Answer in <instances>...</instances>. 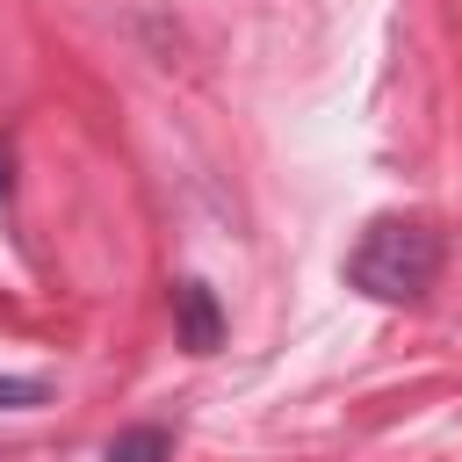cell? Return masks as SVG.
Returning a JSON list of instances; mask_svg holds the SVG:
<instances>
[{"label":"cell","mask_w":462,"mask_h":462,"mask_svg":"<svg viewBox=\"0 0 462 462\" xmlns=\"http://www.w3.org/2000/svg\"><path fill=\"white\" fill-rule=\"evenodd\" d=\"M433 274H440V231L419 217H375L346 253V282L375 303H411L433 289Z\"/></svg>","instance_id":"1"},{"label":"cell","mask_w":462,"mask_h":462,"mask_svg":"<svg viewBox=\"0 0 462 462\" xmlns=\"http://www.w3.org/2000/svg\"><path fill=\"white\" fill-rule=\"evenodd\" d=\"M173 332L188 354H217L224 346V303L209 282H173Z\"/></svg>","instance_id":"2"},{"label":"cell","mask_w":462,"mask_h":462,"mask_svg":"<svg viewBox=\"0 0 462 462\" xmlns=\"http://www.w3.org/2000/svg\"><path fill=\"white\" fill-rule=\"evenodd\" d=\"M166 455H173V433L166 426H123L101 462H166Z\"/></svg>","instance_id":"3"},{"label":"cell","mask_w":462,"mask_h":462,"mask_svg":"<svg viewBox=\"0 0 462 462\" xmlns=\"http://www.w3.org/2000/svg\"><path fill=\"white\" fill-rule=\"evenodd\" d=\"M51 404V375H0V411H36Z\"/></svg>","instance_id":"4"},{"label":"cell","mask_w":462,"mask_h":462,"mask_svg":"<svg viewBox=\"0 0 462 462\" xmlns=\"http://www.w3.org/2000/svg\"><path fill=\"white\" fill-rule=\"evenodd\" d=\"M14 188V159H7V144H0V195Z\"/></svg>","instance_id":"5"}]
</instances>
